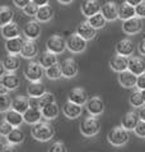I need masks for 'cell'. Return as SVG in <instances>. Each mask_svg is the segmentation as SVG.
Segmentation results:
<instances>
[{
	"label": "cell",
	"instance_id": "obj_46",
	"mask_svg": "<svg viewBox=\"0 0 145 152\" xmlns=\"http://www.w3.org/2000/svg\"><path fill=\"white\" fill-rule=\"evenodd\" d=\"M135 87H138L139 91L145 90V73H143L141 75H138V78H136V86Z\"/></svg>",
	"mask_w": 145,
	"mask_h": 152
},
{
	"label": "cell",
	"instance_id": "obj_32",
	"mask_svg": "<svg viewBox=\"0 0 145 152\" xmlns=\"http://www.w3.org/2000/svg\"><path fill=\"white\" fill-rule=\"evenodd\" d=\"M13 18H14V12L10 7L1 5L0 7V27H4L7 24L12 23Z\"/></svg>",
	"mask_w": 145,
	"mask_h": 152
},
{
	"label": "cell",
	"instance_id": "obj_39",
	"mask_svg": "<svg viewBox=\"0 0 145 152\" xmlns=\"http://www.w3.org/2000/svg\"><path fill=\"white\" fill-rule=\"evenodd\" d=\"M12 107V99L9 95H0V113H7Z\"/></svg>",
	"mask_w": 145,
	"mask_h": 152
},
{
	"label": "cell",
	"instance_id": "obj_35",
	"mask_svg": "<svg viewBox=\"0 0 145 152\" xmlns=\"http://www.w3.org/2000/svg\"><path fill=\"white\" fill-rule=\"evenodd\" d=\"M3 65H4V68H5L7 72H9V73H14V72L19 68L20 60H19V58L17 55H8L5 59H4Z\"/></svg>",
	"mask_w": 145,
	"mask_h": 152
},
{
	"label": "cell",
	"instance_id": "obj_20",
	"mask_svg": "<svg viewBox=\"0 0 145 152\" xmlns=\"http://www.w3.org/2000/svg\"><path fill=\"white\" fill-rule=\"evenodd\" d=\"M57 63V55L56 54H52L45 50V51L41 53V55L38 56V64H40L44 69H47L50 66L55 65Z\"/></svg>",
	"mask_w": 145,
	"mask_h": 152
},
{
	"label": "cell",
	"instance_id": "obj_22",
	"mask_svg": "<svg viewBox=\"0 0 145 152\" xmlns=\"http://www.w3.org/2000/svg\"><path fill=\"white\" fill-rule=\"evenodd\" d=\"M109 66L117 73H122V72L127 70V58H123L116 54L109 59Z\"/></svg>",
	"mask_w": 145,
	"mask_h": 152
},
{
	"label": "cell",
	"instance_id": "obj_42",
	"mask_svg": "<svg viewBox=\"0 0 145 152\" xmlns=\"http://www.w3.org/2000/svg\"><path fill=\"white\" fill-rule=\"evenodd\" d=\"M12 130H13V126L8 123L5 119H3L1 121H0V136L7 137L8 134L12 132Z\"/></svg>",
	"mask_w": 145,
	"mask_h": 152
},
{
	"label": "cell",
	"instance_id": "obj_3",
	"mask_svg": "<svg viewBox=\"0 0 145 152\" xmlns=\"http://www.w3.org/2000/svg\"><path fill=\"white\" fill-rule=\"evenodd\" d=\"M107 141L115 147L125 146L129 142V132L123 129L122 126H113L108 132Z\"/></svg>",
	"mask_w": 145,
	"mask_h": 152
},
{
	"label": "cell",
	"instance_id": "obj_11",
	"mask_svg": "<svg viewBox=\"0 0 145 152\" xmlns=\"http://www.w3.org/2000/svg\"><path fill=\"white\" fill-rule=\"evenodd\" d=\"M127 70L131 72L133 74H135L136 77L145 73L144 59H141L140 56H130L127 59Z\"/></svg>",
	"mask_w": 145,
	"mask_h": 152
},
{
	"label": "cell",
	"instance_id": "obj_2",
	"mask_svg": "<svg viewBox=\"0 0 145 152\" xmlns=\"http://www.w3.org/2000/svg\"><path fill=\"white\" fill-rule=\"evenodd\" d=\"M79 128L84 137H94L101 130V121L97 116H87L82 120Z\"/></svg>",
	"mask_w": 145,
	"mask_h": 152
},
{
	"label": "cell",
	"instance_id": "obj_44",
	"mask_svg": "<svg viewBox=\"0 0 145 152\" xmlns=\"http://www.w3.org/2000/svg\"><path fill=\"white\" fill-rule=\"evenodd\" d=\"M134 132H135V134H136L138 137H140V138H145V121H141V120H140L139 123H138V125L135 126Z\"/></svg>",
	"mask_w": 145,
	"mask_h": 152
},
{
	"label": "cell",
	"instance_id": "obj_16",
	"mask_svg": "<svg viewBox=\"0 0 145 152\" xmlns=\"http://www.w3.org/2000/svg\"><path fill=\"white\" fill-rule=\"evenodd\" d=\"M75 33H76V35H79L85 41H89V40L94 39V36L97 35V31L88 23V20H83V22H80L78 24Z\"/></svg>",
	"mask_w": 145,
	"mask_h": 152
},
{
	"label": "cell",
	"instance_id": "obj_50",
	"mask_svg": "<svg viewBox=\"0 0 145 152\" xmlns=\"http://www.w3.org/2000/svg\"><path fill=\"white\" fill-rule=\"evenodd\" d=\"M138 115H139V119H140V120H141V121H145V105L139 109Z\"/></svg>",
	"mask_w": 145,
	"mask_h": 152
},
{
	"label": "cell",
	"instance_id": "obj_19",
	"mask_svg": "<svg viewBox=\"0 0 145 152\" xmlns=\"http://www.w3.org/2000/svg\"><path fill=\"white\" fill-rule=\"evenodd\" d=\"M62 113H64V115H65L66 118H69V119H76L78 116L82 115L83 107L79 106V105H75L72 102L66 101L62 106Z\"/></svg>",
	"mask_w": 145,
	"mask_h": 152
},
{
	"label": "cell",
	"instance_id": "obj_48",
	"mask_svg": "<svg viewBox=\"0 0 145 152\" xmlns=\"http://www.w3.org/2000/svg\"><path fill=\"white\" fill-rule=\"evenodd\" d=\"M13 1H14V4L18 8H22V9H23V8L27 5V4L31 3V0H13Z\"/></svg>",
	"mask_w": 145,
	"mask_h": 152
},
{
	"label": "cell",
	"instance_id": "obj_8",
	"mask_svg": "<svg viewBox=\"0 0 145 152\" xmlns=\"http://www.w3.org/2000/svg\"><path fill=\"white\" fill-rule=\"evenodd\" d=\"M99 13L103 15V18L107 22H113L118 18V5L115 1H107L103 5H101Z\"/></svg>",
	"mask_w": 145,
	"mask_h": 152
},
{
	"label": "cell",
	"instance_id": "obj_45",
	"mask_svg": "<svg viewBox=\"0 0 145 152\" xmlns=\"http://www.w3.org/2000/svg\"><path fill=\"white\" fill-rule=\"evenodd\" d=\"M135 17H138L140 19L145 18V0L135 7Z\"/></svg>",
	"mask_w": 145,
	"mask_h": 152
},
{
	"label": "cell",
	"instance_id": "obj_15",
	"mask_svg": "<svg viewBox=\"0 0 145 152\" xmlns=\"http://www.w3.org/2000/svg\"><path fill=\"white\" fill-rule=\"evenodd\" d=\"M23 33L25 35V37H27L28 40L35 41L41 35V26H40V23H38L36 19L29 20V22H27L24 24Z\"/></svg>",
	"mask_w": 145,
	"mask_h": 152
},
{
	"label": "cell",
	"instance_id": "obj_34",
	"mask_svg": "<svg viewBox=\"0 0 145 152\" xmlns=\"http://www.w3.org/2000/svg\"><path fill=\"white\" fill-rule=\"evenodd\" d=\"M41 110H37V109H31L29 107L27 111H25L23 114V120H24V123H27V124H37L38 121H41Z\"/></svg>",
	"mask_w": 145,
	"mask_h": 152
},
{
	"label": "cell",
	"instance_id": "obj_38",
	"mask_svg": "<svg viewBox=\"0 0 145 152\" xmlns=\"http://www.w3.org/2000/svg\"><path fill=\"white\" fill-rule=\"evenodd\" d=\"M46 77H47L49 79H54V81H56V79H60L62 77L60 64L56 63L55 65H52V66H50V68L46 69Z\"/></svg>",
	"mask_w": 145,
	"mask_h": 152
},
{
	"label": "cell",
	"instance_id": "obj_58",
	"mask_svg": "<svg viewBox=\"0 0 145 152\" xmlns=\"http://www.w3.org/2000/svg\"><path fill=\"white\" fill-rule=\"evenodd\" d=\"M3 148H4V143H3L1 141H0V152L3 151Z\"/></svg>",
	"mask_w": 145,
	"mask_h": 152
},
{
	"label": "cell",
	"instance_id": "obj_13",
	"mask_svg": "<svg viewBox=\"0 0 145 152\" xmlns=\"http://www.w3.org/2000/svg\"><path fill=\"white\" fill-rule=\"evenodd\" d=\"M80 10L85 18H91L101 12V4L98 0H84L80 7Z\"/></svg>",
	"mask_w": 145,
	"mask_h": 152
},
{
	"label": "cell",
	"instance_id": "obj_6",
	"mask_svg": "<svg viewBox=\"0 0 145 152\" xmlns=\"http://www.w3.org/2000/svg\"><path fill=\"white\" fill-rule=\"evenodd\" d=\"M66 49L74 54L83 53L87 49V41L82 39L79 35H76V33H71L66 39Z\"/></svg>",
	"mask_w": 145,
	"mask_h": 152
},
{
	"label": "cell",
	"instance_id": "obj_28",
	"mask_svg": "<svg viewBox=\"0 0 145 152\" xmlns=\"http://www.w3.org/2000/svg\"><path fill=\"white\" fill-rule=\"evenodd\" d=\"M45 92H47V91H46L45 84L41 81L40 82H31L27 88V95L29 97H35V99H40Z\"/></svg>",
	"mask_w": 145,
	"mask_h": 152
},
{
	"label": "cell",
	"instance_id": "obj_57",
	"mask_svg": "<svg viewBox=\"0 0 145 152\" xmlns=\"http://www.w3.org/2000/svg\"><path fill=\"white\" fill-rule=\"evenodd\" d=\"M140 92H141V96H143V100H144V104H145V90L140 91Z\"/></svg>",
	"mask_w": 145,
	"mask_h": 152
},
{
	"label": "cell",
	"instance_id": "obj_10",
	"mask_svg": "<svg viewBox=\"0 0 145 152\" xmlns=\"http://www.w3.org/2000/svg\"><path fill=\"white\" fill-rule=\"evenodd\" d=\"M61 68V74L65 78H74L78 74V64L72 58H66L64 59L62 63L60 64Z\"/></svg>",
	"mask_w": 145,
	"mask_h": 152
},
{
	"label": "cell",
	"instance_id": "obj_54",
	"mask_svg": "<svg viewBox=\"0 0 145 152\" xmlns=\"http://www.w3.org/2000/svg\"><path fill=\"white\" fill-rule=\"evenodd\" d=\"M0 95H8V90H7V87L4 86L1 81H0Z\"/></svg>",
	"mask_w": 145,
	"mask_h": 152
},
{
	"label": "cell",
	"instance_id": "obj_43",
	"mask_svg": "<svg viewBox=\"0 0 145 152\" xmlns=\"http://www.w3.org/2000/svg\"><path fill=\"white\" fill-rule=\"evenodd\" d=\"M37 10H38V7L36 5V4H33L32 1L23 8V13L25 15H29V17H36Z\"/></svg>",
	"mask_w": 145,
	"mask_h": 152
},
{
	"label": "cell",
	"instance_id": "obj_51",
	"mask_svg": "<svg viewBox=\"0 0 145 152\" xmlns=\"http://www.w3.org/2000/svg\"><path fill=\"white\" fill-rule=\"evenodd\" d=\"M33 4H36V5L40 8V7H44L46 4H49V0H31Z\"/></svg>",
	"mask_w": 145,
	"mask_h": 152
},
{
	"label": "cell",
	"instance_id": "obj_12",
	"mask_svg": "<svg viewBox=\"0 0 145 152\" xmlns=\"http://www.w3.org/2000/svg\"><path fill=\"white\" fill-rule=\"evenodd\" d=\"M122 29L126 35H136L143 29V20L138 18V17H134L131 19L123 20L122 23Z\"/></svg>",
	"mask_w": 145,
	"mask_h": 152
},
{
	"label": "cell",
	"instance_id": "obj_27",
	"mask_svg": "<svg viewBox=\"0 0 145 152\" xmlns=\"http://www.w3.org/2000/svg\"><path fill=\"white\" fill-rule=\"evenodd\" d=\"M1 35L7 40L15 39V37H19L20 35V28L15 22H12L9 24H7V26L1 27Z\"/></svg>",
	"mask_w": 145,
	"mask_h": 152
},
{
	"label": "cell",
	"instance_id": "obj_5",
	"mask_svg": "<svg viewBox=\"0 0 145 152\" xmlns=\"http://www.w3.org/2000/svg\"><path fill=\"white\" fill-rule=\"evenodd\" d=\"M24 75L31 82H40L44 77V68L38 61H29L24 69Z\"/></svg>",
	"mask_w": 145,
	"mask_h": 152
},
{
	"label": "cell",
	"instance_id": "obj_29",
	"mask_svg": "<svg viewBox=\"0 0 145 152\" xmlns=\"http://www.w3.org/2000/svg\"><path fill=\"white\" fill-rule=\"evenodd\" d=\"M4 119H5L8 123H9L13 126V128H18V126H20V125L24 123L22 114L14 111L13 109H10V110H8L5 113V118H4Z\"/></svg>",
	"mask_w": 145,
	"mask_h": 152
},
{
	"label": "cell",
	"instance_id": "obj_56",
	"mask_svg": "<svg viewBox=\"0 0 145 152\" xmlns=\"http://www.w3.org/2000/svg\"><path fill=\"white\" fill-rule=\"evenodd\" d=\"M59 3H61V4H70L72 0H57Z\"/></svg>",
	"mask_w": 145,
	"mask_h": 152
},
{
	"label": "cell",
	"instance_id": "obj_18",
	"mask_svg": "<svg viewBox=\"0 0 145 152\" xmlns=\"http://www.w3.org/2000/svg\"><path fill=\"white\" fill-rule=\"evenodd\" d=\"M20 55L25 59H33L36 55H38V46L35 41L32 40H24L22 50H20Z\"/></svg>",
	"mask_w": 145,
	"mask_h": 152
},
{
	"label": "cell",
	"instance_id": "obj_40",
	"mask_svg": "<svg viewBox=\"0 0 145 152\" xmlns=\"http://www.w3.org/2000/svg\"><path fill=\"white\" fill-rule=\"evenodd\" d=\"M38 100H40V106H41V109L44 107V106H46V105H50V104H52V102H56V101H55L54 94H51V92H45V94L42 95Z\"/></svg>",
	"mask_w": 145,
	"mask_h": 152
},
{
	"label": "cell",
	"instance_id": "obj_33",
	"mask_svg": "<svg viewBox=\"0 0 145 152\" xmlns=\"http://www.w3.org/2000/svg\"><path fill=\"white\" fill-rule=\"evenodd\" d=\"M41 115L42 118H45L46 120H52L56 119L59 115V106L56 102H52L50 105H46L41 109Z\"/></svg>",
	"mask_w": 145,
	"mask_h": 152
},
{
	"label": "cell",
	"instance_id": "obj_36",
	"mask_svg": "<svg viewBox=\"0 0 145 152\" xmlns=\"http://www.w3.org/2000/svg\"><path fill=\"white\" fill-rule=\"evenodd\" d=\"M87 20H88V23L96 29V31L99 29V28H103L106 26V23H107V20L103 18V15H102L101 13L94 14L93 17H91V18H88Z\"/></svg>",
	"mask_w": 145,
	"mask_h": 152
},
{
	"label": "cell",
	"instance_id": "obj_24",
	"mask_svg": "<svg viewBox=\"0 0 145 152\" xmlns=\"http://www.w3.org/2000/svg\"><path fill=\"white\" fill-rule=\"evenodd\" d=\"M10 109H13L14 111H17V113H19V114H22V115H23V114L29 109L28 97L22 96V95L17 96L15 99L12 100V107Z\"/></svg>",
	"mask_w": 145,
	"mask_h": 152
},
{
	"label": "cell",
	"instance_id": "obj_14",
	"mask_svg": "<svg viewBox=\"0 0 145 152\" xmlns=\"http://www.w3.org/2000/svg\"><path fill=\"white\" fill-rule=\"evenodd\" d=\"M134 50H135V45L130 39H122L116 45V54L123 58H130L133 55Z\"/></svg>",
	"mask_w": 145,
	"mask_h": 152
},
{
	"label": "cell",
	"instance_id": "obj_47",
	"mask_svg": "<svg viewBox=\"0 0 145 152\" xmlns=\"http://www.w3.org/2000/svg\"><path fill=\"white\" fill-rule=\"evenodd\" d=\"M28 105L31 109H37V110H41L40 106V100L35 99V97H28Z\"/></svg>",
	"mask_w": 145,
	"mask_h": 152
},
{
	"label": "cell",
	"instance_id": "obj_31",
	"mask_svg": "<svg viewBox=\"0 0 145 152\" xmlns=\"http://www.w3.org/2000/svg\"><path fill=\"white\" fill-rule=\"evenodd\" d=\"M7 141L9 145H13V146H18L20 143L24 142V133L23 130L19 128H13L12 132L7 136Z\"/></svg>",
	"mask_w": 145,
	"mask_h": 152
},
{
	"label": "cell",
	"instance_id": "obj_49",
	"mask_svg": "<svg viewBox=\"0 0 145 152\" xmlns=\"http://www.w3.org/2000/svg\"><path fill=\"white\" fill-rule=\"evenodd\" d=\"M1 152H18L15 148V146L13 145H9V143H7V145H4V148Z\"/></svg>",
	"mask_w": 145,
	"mask_h": 152
},
{
	"label": "cell",
	"instance_id": "obj_9",
	"mask_svg": "<svg viewBox=\"0 0 145 152\" xmlns=\"http://www.w3.org/2000/svg\"><path fill=\"white\" fill-rule=\"evenodd\" d=\"M67 101L75 104V105H79V106H83L88 101V94L84 88L75 87V88H72L69 92V95H67Z\"/></svg>",
	"mask_w": 145,
	"mask_h": 152
},
{
	"label": "cell",
	"instance_id": "obj_37",
	"mask_svg": "<svg viewBox=\"0 0 145 152\" xmlns=\"http://www.w3.org/2000/svg\"><path fill=\"white\" fill-rule=\"evenodd\" d=\"M129 102L133 107H136V109H140L141 106H144V100H143V96H141V92L139 90L134 91L133 94L130 95V99H129Z\"/></svg>",
	"mask_w": 145,
	"mask_h": 152
},
{
	"label": "cell",
	"instance_id": "obj_23",
	"mask_svg": "<svg viewBox=\"0 0 145 152\" xmlns=\"http://www.w3.org/2000/svg\"><path fill=\"white\" fill-rule=\"evenodd\" d=\"M54 14H55L54 13V8L51 5H49V4H46V5L38 8L37 14H36V20L38 23L40 22H42V23L49 22V20L52 19Z\"/></svg>",
	"mask_w": 145,
	"mask_h": 152
},
{
	"label": "cell",
	"instance_id": "obj_7",
	"mask_svg": "<svg viewBox=\"0 0 145 152\" xmlns=\"http://www.w3.org/2000/svg\"><path fill=\"white\" fill-rule=\"evenodd\" d=\"M87 111L91 116H98L104 111V102L99 96H93L87 101Z\"/></svg>",
	"mask_w": 145,
	"mask_h": 152
},
{
	"label": "cell",
	"instance_id": "obj_53",
	"mask_svg": "<svg viewBox=\"0 0 145 152\" xmlns=\"http://www.w3.org/2000/svg\"><path fill=\"white\" fill-rule=\"evenodd\" d=\"M141 1H144V0H126V3L130 4V5H133L134 8H135L136 5H139V4L141 3Z\"/></svg>",
	"mask_w": 145,
	"mask_h": 152
},
{
	"label": "cell",
	"instance_id": "obj_41",
	"mask_svg": "<svg viewBox=\"0 0 145 152\" xmlns=\"http://www.w3.org/2000/svg\"><path fill=\"white\" fill-rule=\"evenodd\" d=\"M49 152H67V148L62 141H56L49 147Z\"/></svg>",
	"mask_w": 145,
	"mask_h": 152
},
{
	"label": "cell",
	"instance_id": "obj_4",
	"mask_svg": "<svg viewBox=\"0 0 145 152\" xmlns=\"http://www.w3.org/2000/svg\"><path fill=\"white\" fill-rule=\"evenodd\" d=\"M46 46H47V51L59 55V54H62L65 51L66 40L60 35H52L51 37H49L47 42H46Z\"/></svg>",
	"mask_w": 145,
	"mask_h": 152
},
{
	"label": "cell",
	"instance_id": "obj_59",
	"mask_svg": "<svg viewBox=\"0 0 145 152\" xmlns=\"http://www.w3.org/2000/svg\"><path fill=\"white\" fill-rule=\"evenodd\" d=\"M143 39H145V33H144V37H143Z\"/></svg>",
	"mask_w": 145,
	"mask_h": 152
},
{
	"label": "cell",
	"instance_id": "obj_26",
	"mask_svg": "<svg viewBox=\"0 0 145 152\" xmlns=\"http://www.w3.org/2000/svg\"><path fill=\"white\" fill-rule=\"evenodd\" d=\"M136 75L129 70H125L122 73H118V82L125 88H133L136 86Z\"/></svg>",
	"mask_w": 145,
	"mask_h": 152
},
{
	"label": "cell",
	"instance_id": "obj_21",
	"mask_svg": "<svg viewBox=\"0 0 145 152\" xmlns=\"http://www.w3.org/2000/svg\"><path fill=\"white\" fill-rule=\"evenodd\" d=\"M24 40L22 37H15V39H10L5 41V50L9 55H18L20 54Z\"/></svg>",
	"mask_w": 145,
	"mask_h": 152
},
{
	"label": "cell",
	"instance_id": "obj_30",
	"mask_svg": "<svg viewBox=\"0 0 145 152\" xmlns=\"http://www.w3.org/2000/svg\"><path fill=\"white\" fill-rule=\"evenodd\" d=\"M135 17V8L130 4H127L126 1H123L122 4L118 5V18L122 20H127Z\"/></svg>",
	"mask_w": 145,
	"mask_h": 152
},
{
	"label": "cell",
	"instance_id": "obj_17",
	"mask_svg": "<svg viewBox=\"0 0 145 152\" xmlns=\"http://www.w3.org/2000/svg\"><path fill=\"white\" fill-rule=\"evenodd\" d=\"M140 121L139 119V115L138 113L135 111H127L125 115L122 116V120H121V126L127 132H130V130H134L135 126L138 125V123Z\"/></svg>",
	"mask_w": 145,
	"mask_h": 152
},
{
	"label": "cell",
	"instance_id": "obj_55",
	"mask_svg": "<svg viewBox=\"0 0 145 152\" xmlns=\"http://www.w3.org/2000/svg\"><path fill=\"white\" fill-rule=\"evenodd\" d=\"M4 74H5V68H4V65H3V61H0V78H1Z\"/></svg>",
	"mask_w": 145,
	"mask_h": 152
},
{
	"label": "cell",
	"instance_id": "obj_52",
	"mask_svg": "<svg viewBox=\"0 0 145 152\" xmlns=\"http://www.w3.org/2000/svg\"><path fill=\"white\" fill-rule=\"evenodd\" d=\"M139 53L141 55H145V39H143L139 44Z\"/></svg>",
	"mask_w": 145,
	"mask_h": 152
},
{
	"label": "cell",
	"instance_id": "obj_25",
	"mask_svg": "<svg viewBox=\"0 0 145 152\" xmlns=\"http://www.w3.org/2000/svg\"><path fill=\"white\" fill-rule=\"evenodd\" d=\"M1 82L3 84L7 87L8 91H13L17 90L20 84V79L15 73H5L1 77Z\"/></svg>",
	"mask_w": 145,
	"mask_h": 152
},
{
	"label": "cell",
	"instance_id": "obj_1",
	"mask_svg": "<svg viewBox=\"0 0 145 152\" xmlns=\"http://www.w3.org/2000/svg\"><path fill=\"white\" fill-rule=\"evenodd\" d=\"M31 134L36 141L40 142H49L55 136V128L49 121H38L37 124H33L31 128Z\"/></svg>",
	"mask_w": 145,
	"mask_h": 152
}]
</instances>
